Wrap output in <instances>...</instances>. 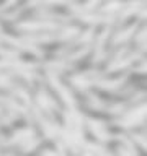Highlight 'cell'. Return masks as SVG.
<instances>
[{
	"mask_svg": "<svg viewBox=\"0 0 147 156\" xmlns=\"http://www.w3.org/2000/svg\"><path fill=\"white\" fill-rule=\"evenodd\" d=\"M21 29H44V28H49V29H54L57 28V24L54 23H23L20 24Z\"/></svg>",
	"mask_w": 147,
	"mask_h": 156,
	"instance_id": "obj_1",
	"label": "cell"
},
{
	"mask_svg": "<svg viewBox=\"0 0 147 156\" xmlns=\"http://www.w3.org/2000/svg\"><path fill=\"white\" fill-rule=\"evenodd\" d=\"M51 83H52V85H54V86H56L57 90H59V93L62 94V98H64V99H66V101H67L70 106H74V99L70 98V94H69V91L66 90V88H62L61 85H59V83H57V80H56V78H54L52 75H51Z\"/></svg>",
	"mask_w": 147,
	"mask_h": 156,
	"instance_id": "obj_2",
	"label": "cell"
},
{
	"mask_svg": "<svg viewBox=\"0 0 147 156\" xmlns=\"http://www.w3.org/2000/svg\"><path fill=\"white\" fill-rule=\"evenodd\" d=\"M90 125L93 127V129H95L93 132H95V133L100 136L101 140H106V138H108V135L105 133V132H101V125H100V124H96V122H90Z\"/></svg>",
	"mask_w": 147,
	"mask_h": 156,
	"instance_id": "obj_3",
	"label": "cell"
},
{
	"mask_svg": "<svg viewBox=\"0 0 147 156\" xmlns=\"http://www.w3.org/2000/svg\"><path fill=\"white\" fill-rule=\"evenodd\" d=\"M132 31H134V26H132V28H129L127 31H124L123 34H118V36H116V42H121V41H124V39H126L127 36H131V34H132Z\"/></svg>",
	"mask_w": 147,
	"mask_h": 156,
	"instance_id": "obj_4",
	"label": "cell"
},
{
	"mask_svg": "<svg viewBox=\"0 0 147 156\" xmlns=\"http://www.w3.org/2000/svg\"><path fill=\"white\" fill-rule=\"evenodd\" d=\"M96 2H98V0H92V2L87 5V8H92V7H95V5H96Z\"/></svg>",
	"mask_w": 147,
	"mask_h": 156,
	"instance_id": "obj_5",
	"label": "cell"
}]
</instances>
